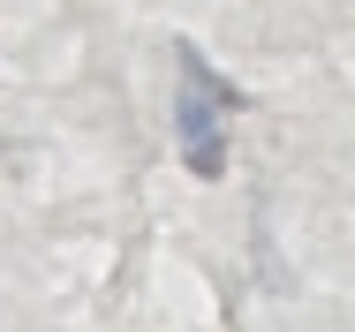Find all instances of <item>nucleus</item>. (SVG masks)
Here are the masks:
<instances>
[{
    "instance_id": "1",
    "label": "nucleus",
    "mask_w": 355,
    "mask_h": 332,
    "mask_svg": "<svg viewBox=\"0 0 355 332\" xmlns=\"http://www.w3.org/2000/svg\"><path fill=\"white\" fill-rule=\"evenodd\" d=\"M174 61H182V83H174V136H182L189 174L212 182L219 166H227V114H234V91L205 68V53H197L189 38L174 46Z\"/></svg>"
}]
</instances>
